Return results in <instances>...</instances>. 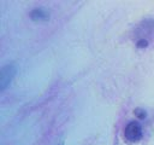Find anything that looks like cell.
Listing matches in <instances>:
<instances>
[{
	"label": "cell",
	"mask_w": 154,
	"mask_h": 145,
	"mask_svg": "<svg viewBox=\"0 0 154 145\" xmlns=\"http://www.w3.org/2000/svg\"><path fill=\"white\" fill-rule=\"evenodd\" d=\"M124 137L130 143L138 141L142 138V128H141L140 123H137L135 121L128 123V126L124 129Z\"/></svg>",
	"instance_id": "7a4b0ae2"
},
{
	"label": "cell",
	"mask_w": 154,
	"mask_h": 145,
	"mask_svg": "<svg viewBox=\"0 0 154 145\" xmlns=\"http://www.w3.org/2000/svg\"><path fill=\"white\" fill-rule=\"evenodd\" d=\"M16 72H17V68L12 63L6 64L1 68V71H0V91L1 92H4L10 86Z\"/></svg>",
	"instance_id": "6da1fadb"
},
{
	"label": "cell",
	"mask_w": 154,
	"mask_h": 145,
	"mask_svg": "<svg viewBox=\"0 0 154 145\" xmlns=\"http://www.w3.org/2000/svg\"><path fill=\"white\" fill-rule=\"evenodd\" d=\"M30 17L34 21H46L49 17V14H48V12L45 8H35L30 13Z\"/></svg>",
	"instance_id": "3957f363"
}]
</instances>
